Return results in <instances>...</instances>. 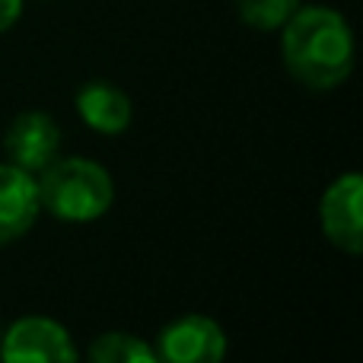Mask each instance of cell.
Listing matches in <instances>:
<instances>
[{"label": "cell", "mask_w": 363, "mask_h": 363, "mask_svg": "<svg viewBox=\"0 0 363 363\" xmlns=\"http://www.w3.org/2000/svg\"><path fill=\"white\" fill-rule=\"evenodd\" d=\"M287 74L313 93L338 89L354 70V32L332 6H303L281 26Z\"/></svg>", "instance_id": "1"}, {"label": "cell", "mask_w": 363, "mask_h": 363, "mask_svg": "<svg viewBox=\"0 0 363 363\" xmlns=\"http://www.w3.org/2000/svg\"><path fill=\"white\" fill-rule=\"evenodd\" d=\"M42 211L64 223H93L106 217L115 201V179L99 160L55 157L35 172Z\"/></svg>", "instance_id": "2"}, {"label": "cell", "mask_w": 363, "mask_h": 363, "mask_svg": "<svg viewBox=\"0 0 363 363\" xmlns=\"http://www.w3.org/2000/svg\"><path fill=\"white\" fill-rule=\"evenodd\" d=\"M0 363H80V351L57 319L23 315L4 332Z\"/></svg>", "instance_id": "3"}, {"label": "cell", "mask_w": 363, "mask_h": 363, "mask_svg": "<svg viewBox=\"0 0 363 363\" xmlns=\"http://www.w3.org/2000/svg\"><path fill=\"white\" fill-rule=\"evenodd\" d=\"M153 351L160 363H223L226 332L211 315L185 313L160 328Z\"/></svg>", "instance_id": "4"}, {"label": "cell", "mask_w": 363, "mask_h": 363, "mask_svg": "<svg viewBox=\"0 0 363 363\" xmlns=\"http://www.w3.org/2000/svg\"><path fill=\"white\" fill-rule=\"evenodd\" d=\"M363 179L357 172H345L325 188L319 204L322 233L328 242L345 255H360L363 252Z\"/></svg>", "instance_id": "5"}, {"label": "cell", "mask_w": 363, "mask_h": 363, "mask_svg": "<svg viewBox=\"0 0 363 363\" xmlns=\"http://www.w3.org/2000/svg\"><path fill=\"white\" fill-rule=\"evenodd\" d=\"M4 150L13 166L35 176L61 153V125L42 108L19 112L4 134Z\"/></svg>", "instance_id": "6"}, {"label": "cell", "mask_w": 363, "mask_h": 363, "mask_svg": "<svg viewBox=\"0 0 363 363\" xmlns=\"http://www.w3.org/2000/svg\"><path fill=\"white\" fill-rule=\"evenodd\" d=\"M38 213L42 201L35 176L13 163H0V249L23 239L35 226Z\"/></svg>", "instance_id": "7"}, {"label": "cell", "mask_w": 363, "mask_h": 363, "mask_svg": "<svg viewBox=\"0 0 363 363\" xmlns=\"http://www.w3.org/2000/svg\"><path fill=\"white\" fill-rule=\"evenodd\" d=\"M74 108L80 115V121L96 134H106V138H115V134H125L134 121V102L131 96L121 86L108 80H89L77 89L74 96Z\"/></svg>", "instance_id": "8"}, {"label": "cell", "mask_w": 363, "mask_h": 363, "mask_svg": "<svg viewBox=\"0 0 363 363\" xmlns=\"http://www.w3.org/2000/svg\"><path fill=\"white\" fill-rule=\"evenodd\" d=\"M83 363H160L150 341L131 332H106L89 345Z\"/></svg>", "instance_id": "9"}, {"label": "cell", "mask_w": 363, "mask_h": 363, "mask_svg": "<svg viewBox=\"0 0 363 363\" xmlns=\"http://www.w3.org/2000/svg\"><path fill=\"white\" fill-rule=\"evenodd\" d=\"M296 10L300 0H236V16L255 32H281Z\"/></svg>", "instance_id": "10"}, {"label": "cell", "mask_w": 363, "mask_h": 363, "mask_svg": "<svg viewBox=\"0 0 363 363\" xmlns=\"http://www.w3.org/2000/svg\"><path fill=\"white\" fill-rule=\"evenodd\" d=\"M23 4L26 0H0V32L13 29L23 16Z\"/></svg>", "instance_id": "11"}]
</instances>
